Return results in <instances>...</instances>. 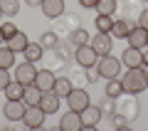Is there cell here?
Masks as SVG:
<instances>
[{
  "label": "cell",
  "mask_w": 148,
  "mask_h": 131,
  "mask_svg": "<svg viewBox=\"0 0 148 131\" xmlns=\"http://www.w3.org/2000/svg\"><path fill=\"white\" fill-rule=\"evenodd\" d=\"M40 45H42L45 50H57V45H59V35H57L54 30L42 32V37H40Z\"/></svg>",
  "instance_id": "484cf974"
},
{
  "label": "cell",
  "mask_w": 148,
  "mask_h": 131,
  "mask_svg": "<svg viewBox=\"0 0 148 131\" xmlns=\"http://www.w3.org/2000/svg\"><path fill=\"white\" fill-rule=\"evenodd\" d=\"M67 40H69V45H74V47H82V45H89V32L84 30V27H77V30H72L67 35Z\"/></svg>",
  "instance_id": "ffe728a7"
},
{
  "label": "cell",
  "mask_w": 148,
  "mask_h": 131,
  "mask_svg": "<svg viewBox=\"0 0 148 131\" xmlns=\"http://www.w3.org/2000/svg\"><path fill=\"white\" fill-rule=\"evenodd\" d=\"M131 27H136L128 17H119V20H114V27H111V35L119 37V40H126L128 32H131Z\"/></svg>",
  "instance_id": "ac0fdd59"
},
{
  "label": "cell",
  "mask_w": 148,
  "mask_h": 131,
  "mask_svg": "<svg viewBox=\"0 0 148 131\" xmlns=\"http://www.w3.org/2000/svg\"><path fill=\"white\" fill-rule=\"evenodd\" d=\"M59 129H62V131H82V129H84V121H82V111L69 109L67 114L59 119Z\"/></svg>",
  "instance_id": "30bf717a"
},
{
  "label": "cell",
  "mask_w": 148,
  "mask_h": 131,
  "mask_svg": "<svg viewBox=\"0 0 148 131\" xmlns=\"http://www.w3.org/2000/svg\"><path fill=\"white\" fill-rule=\"evenodd\" d=\"M42 94H45L42 89H37L35 84H30V87H25V97H22V101H25V106H35V104H40Z\"/></svg>",
  "instance_id": "cb8c5ba5"
},
{
  "label": "cell",
  "mask_w": 148,
  "mask_h": 131,
  "mask_svg": "<svg viewBox=\"0 0 148 131\" xmlns=\"http://www.w3.org/2000/svg\"><path fill=\"white\" fill-rule=\"evenodd\" d=\"M136 97L138 94H128V92H123V94L116 99V114H121L123 119H128V121H136L138 114H141V104H138Z\"/></svg>",
  "instance_id": "7a4b0ae2"
},
{
  "label": "cell",
  "mask_w": 148,
  "mask_h": 131,
  "mask_svg": "<svg viewBox=\"0 0 148 131\" xmlns=\"http://www.w3.org/2000/svg\"><path fill=\"white\" fill-rule=\"evenodd\" d=\"M0 10H3V15L15 17L20 12V0H0Z\"/></svg>",
  "instance_id": "4dcf8cb0"
},
{
  "label": "cell",
  "mask_w": 148,
  "mask_h": 131,
  "mask_svg": "<svg viewBox=\"0 0 148 131\" xmlns=\"http://www.w3.org/2000/svg\"><path fill=\"white\" fill-rule=\"evenodd\" d=\"M104 119V114H101L99 104H89L84 111H82V121H84V129H94L99 121Z\"/></svg>",
  "instance_id": "9a60e30c"
},
{
  "label": "cell",
  "mask_w": 148,
  "mask_h": 131,
  "mask_svg": "<svg viewBox=\"0 0 148 131\" xmlns=\"http://www.w3.org/2000/svg\"><path fill=\"white\" fill-rule=\"evenodd\" d=\"M0 27H3V35H5V42H8V40H10V37L17 32V27L12 25V22H0Z\"/></svg>",
  "instance_id": "d6a6232c"
},
{
  "label": "cell",
  "mask_w": 148,
  "mask_h": 131,
  "mask_svg": "<svg viewBox=\"0 0 148 131\" xmlns=\"http://www.w3.org/2000/svg\"><path fill=\"white\" fill-rule=\"evenodd\" d=\"M10 82H12V79H10V69H0V92L5 89Z\"/></svg>",
  "instance_id": "836d02e7"
},
{
  "label": "cell",
  "mask_w": 148,
  "mask_h": 131,
  "mask_svg": "<svg viewBox=\"0 0 148 131\" xmlns=\"http://www.w3.org/2000/svg\"><path fill=\"white\" fill-rule=\"evenodd\" d=\"M25 101L22 99H8L5 106H3V116H5L8 121H22V116H25Z\"/></svg>",
  "instance_id": "9c48e42d"
},
{
  "label": "cell",
  "mask_w": 148,
  "mask_h": 131,
  "mask_svg": "<svg viewBox=\"0 0 148 131\" xmlns=\"http://www.w3.org/2000/svg\"><path fill=\"white\" fill-rule=\"evenodd\" d=\"M128 124H131V121L123 119L121 114H114V116H111V126H114V129H126Z\"/></svg>",
  "instance_id": "1f68e13d"
},
{
  "label": "cell",
  "mask_w": 148,
  "mask_h": 131,
  "mask_svg": "<svg viewBox=\"0 0 148 131\" xmlns=\"http://www.w3.org/2000/svg\"><path fill=\"white\" fill-rule=\"evenodd\" d=\"M72 89H74V84L69 82V77H57V79H54V87H52V92H54V94H59L62 99H67Z\"/></svg>",
  "instance_id": "44dd1931"
},
{
  "label": "cell",
  "mask_w": 148,
  "mask_h": 131,
  "mask_svg": "<svg viewBox=\"0 0 148 131\" xmlns=\"http://www.w3.org/2000/svg\"><path fill=\"white\" fill-rule=\"evenodd\" d=\"M121 67H123L121 57H114V54H104V57H99V62H96V72L104 79L121 77Z\"/></svg>",
  "instance_id": "3957f363"
},
{
  "label": "cell",
  "mask_w": 148,
  "mask_h": 131,
  "mask_svg": "<svg viewBox=\"0 0 148 131\" xmlns=\"http://www.w3.org/2000/svg\"><path fill=\"white\" fill-rule=\"evenodd\" d=\"M106 97H114V99H119V97L123 94V82H121V77H114V79H106Z\"/></svg>",
  "instance_id": "7402d4cb"
},
{
  "label": "cell",
  "mask_w": 148,
  "mask_h": 131,
  "mask_svg": "<svg viewBox=\"0 0 148 131\" xmlns=\"http://www.w3.org/2000/svg\"><path fill=\"white\" fill-rule=\"evenodd\" d=\"M121 64L123 67H143V50H136L128 45L121 52Z\"/></svg>",
  "instance_id": "4fadbf2b"
},
{
  "label": "cell",
  "mask_w": 148,
  "mask_h": 131,
  "mask_svg": "<svg viewBox=\"0 0 148 131\" xmlns=\"http://www.w3.org/2000/svg\"><path fill=\"white\" fill-rule=\"evenodd\" d=\"M3 42H5V35H3V27H0V45H3Z\"/></svg>",
  "instance_id": "ab89813d"
},
{
  "label": "cell",
  "mask_w": 148,
  "mask_h": 131,
  "mask_svg": "<svg viewBox=\"0 0 148 131\" xmlns=\"http://www.w3.org/2000/svg\"><path fill=\"white\" fill-rule=\"evenodd\" d=\"M121 82L128 94H141L148 89V77L143 67H126V72H121Z\"/></svg>",
  "instance_id": "6da1fadb"
},
{
  "label": "cell",
  "mask_w": 148,
  "mask_h": 131,
  "mask_svg": "<svg viewBox=\"0 0 148 131\" xmlns=\"http://www.w3.org/2000/svg\"><path fill=\"white\" fill-rule=\"evenodd\" d=\"M0 17H3V10H0Z\"/></svg>",
  "instance_id": "b9f144b4"
},
{
  "label": "cell",
  "mask_w": 148,
  "mask_h": 131,
  "mask_svg": "<svg viewBox=\"0 0 148 131\" xmlns=\"http://www.w3.org/2000/svg\"><path fill=\"white\" fill-rule=\"evenodd\" d=\"M94 10L101 12V15H114V12L119 10V0H99Z\"/></svg>",
  "instance_id": "83f0119b"
},
{
  "label": "cell",
  "mask_w": 148,
  "mask_h": 131,
  "mask_svg": "<svg viewBox=\"0 0 148 131\" xmlns=\"http://www.w3.org/2000/svg\"><path fill=\"white\" fill-rule=\"evenodd\" d=\"M54 79H57V74H54V69H37V77H35V87L42 92H52L54 87Z\"/></svg>",
  "instance_id": "8fae6325"
},
{
  "label": "cell",
  "mask_w": 148,
  "mask_h": 131,
  "mask_svg": "<svg viewBox=\"0 0 148 131\" xmlns=\"http://www.w3.org/2000/svg\"><path fill=\"white\" fill-rule=\"evenodd\" d=\"M40 8H42V15L49 17V20H57V17H62L64 10H67L64 0H45Z\"/></svg>",
  "instance_id": "7c38bea8"
},
{
  "label": "cell",
  "mask_w": 148,
  "mask_h": 131,
  "mask_svg": "<svg viewBox=\"0 0 148 131\" xmlns=\"http://www.w3.org/2000/svg\"><path fill=\"white\" fill-rule=\"evenodd\" d=\"M143 69H146V77H148V64H143Z\"/></svg>",
  "instance_id": "60d3db41"
},
{
  "label": "cell",
  "mask_w": 148,
  "mask_h": 131,
  "mask_svg": "<svg viewBox=\"0 0 148 131\" xmlns=\"http://www.w3.org/2000/svg\"><path fill=\"white\" fill-rule=\"evenodd\" d=\"M45 0H25V5H30V8H40Z\"/></svg>",
  "instance_id": "74e56055"
},
{
  "label": "cell",
  "mask_w": 148,
  "mask_h": 131,
  "mask_svg": "<svg viewBox=\"0 0 148 131\" xmlns=\"http://www.w3.org/2000/svg\"><path fill=\"white\" fill-rule=\"evenodd\" d=\"M45 119H47V111H45L40 104H35V106H27V109H25L22 124H25L27 129H42V126H45Z\"/></svg>",
  "instance_id": "277c9868"
},
{
  "label": "cell",
  "mask_w": 148,
  "mask_h": 131,
  "mask_svg": "<svg viewBox=\"0 0 148 131\" xmlns=\"http://www.w3.org/2000/svg\"><path fill=\"white\" fill-rule=\"evenodd\" d=\"M128 45L131 47H136V50H146L148 47V32L143 30L141 25H136V27H131V32H128Z\"/></svg>",
  "instance_id": "5bb4252c"
},
{
  "label": "cell",
  "mask_w": 148,
  "mask_h": 131,
  "mask_svg": "<svg viewBox=\"0 0 148 131\" xmlns=\"http://www.w3.org/2000/svg\"><path fill=\"white\" fill-rule=\"evenodd\" d=\"M74 59H77V64H79L82 69H89V67H96L99 54L94 52L91 45H82V47H77V52H74Z\"/></svg>",
  "instance_id": "5b68a950"
},
{
  "label": "cell",
  "mask_w": 148,
  "mask_h": 131,
  "mask_svg": "<svg viewBox=\"0 0 148 131\" xmlns=\"http://www.w3.org/2000/svg\"><path fill=\"white\" fill-rule=\"evenodd\" d=\"M89 45L94 47V52L99 54V57L111 54V50H114V35H109V32H96V35L91 37Z\"/></svg>",
  "instance_id": "52a82bcc"
},
{
  "label": "cell",
  "mask_w": 148,
  "mask_h": 131,
  "mask_svg": "<svg viewBox=\"0 0 148 131\" xmlns=\"http://www.w3.org/2000/svg\"><path fill=\"white\" fill-rule=\"evenodd\" d=\"M77 27H82L79 25V17L77 15H62V17H57V25H54V32H72V30H77Z\"/></svg>",
  "instance_id": "e0dca14e"
},
{
  "label": "cell",
  "mask_w": 148,
  "mask_h": 131,
  "mask_svg": "<svg viewBox=\"0 0 148 131\" xmlns=\"http://www.w3.org/2000/svg\"><path fill=\"white\" fill-rule=\"evenodd\" d=\"M22 54H25V59H30V62H40V59H42V54H45V47H42V45H40V42H30V45H27V47H25V52H22Z\"/></svg>",
  "instance_id": "603a6c76"
},
{
  "label": "cell",
  "mask_w": 148,
  "mask_h": 131,
  "mask_svg": "<svg viewBox=\"0 0 148 131\" xmlns=\"http://www.w3.org/2000/svg\"><path fill=\"white\" fill-rule=\"evenodd\" d=\"M96 3H99V0H79L82 8H96Z\"/></svg>",
  "instance_id": "8d00e7d4"
},
{
  "label": "cell",
  "mask_w": 148,
  "mask_h": 131,
  "mask_svg": "<svg viewBox=\"0 0 148 131\" xmlns=\"http://www.w3.org/2000/svg\"><path fill=\"white\" fill-rule=\"evenodd\" d=\"M143 3H148V0H143Z\"/></svg>",
  "instance_id": "7bdbcfd3"
},
{
  "label": "cell",
  "mask_w": 148,
  "mask_h": 131,
  "mask_svg": "<svg viewBox=\"0 0 148 131\" xmlns=\"http://www.w3.org/2000/svg\"><path fill=\"white\" fill-rule=\"evenodd\" d=\"M15 67V52H12L10 47H0V69H10Z\"/></svg>",
  "instance_id": "4316f807"
},
{
  "label": "cell",
  "mask_w": 148,
  "mask_h": 131,
  "mask_svg": "<svg viewBox=\"0 0 148 131\" xmlns=\"http://www.w3.org/2000/svg\"><path fill=\"white\" fill-rule=\"evenodd\" d=\"M27 45H30V40H27V35H25V32H20V30H17L10 40H8V47H10L15 54H17V52H25Z\"/></svg>",
  "instance_id": "d6986e66"
},
{
  "label": "cell",
  "mask_w": 148,
  "mask_h": 131,
  "mask_svg": "<svg viewBox=\"0 0 148 131\" xmlns=\"http://www.w3.org/2000/svg\"><path fill=\"white\" fill-rule=\"evenodd\" d=\"M99 109H101V114H104V116H109V119H111V116L116 114V99L104 94V99L99 101Z\"/></svg>",
  "instance_id": "f546056e"
},
{
  "label": "cell",
  "mask_w": 148,
  "mask_h": 131,
  "mask_svg": "<svg viewBox=\"0 0 148 131\" xmlns=\"http://www.w3.org/2000/svg\"><path fill=\"white\" fill-rule=\"evenodd\" d=\"M94 25H96V32H111V27H114V15H96V20H94Z\"/></svg>",
  "instance_id": "f1b7e54d"
},
{
  "label": "cell",
  "mask_w": 148,
  "mask_h": 131,
  "mask_svg": "<svg viewBox=\"0 0 148 131\" xmlns=\"http://www.w3.org/2000/svg\"><path fill=\"white\" fill-rule=\"evenodd\" d=\"M67 104H69V109H74V111H84L86 106L91 104L89 92H86L84 87H74V89L69 92V97H67Z\"/></svg>",
  "instance_id": "8992f818"
},
{
  "label": "cell",
  "mask_w": 148,
  "mask_h": 131,
  "mask_svg": "<svg viewBox=\"0 0 148 131\" xmlns=\"http://www.w3.org/2000/svg\"><path fill=\"white\" fill-rule=\"evenodd\" d=\"M84 77H86V82H89V84H94L96 79H99V72H96V67H89V69H84Z\"/></svg>",
  "instance_id": "d590c367"
},
{
  "label": "cell",
  "mask_w": 148,
  "mask_h": 131,
  "mask_svg": "<svg viewBox=\"0 0 148 131\" xmlns=\"http://www.w3.org/2000/svg\"><path fill=\"white\" fill-rule=\"evenodd\" d=\"M3 92H5V99H22V97H25V84H20L17 79H12Z\"/></svg>",
  "instance_id": "d4e9b609"
},
{
  "label": "cell",
  "mask_w": 148,
  "mask_h": 131,
  "mask_svg": "<svg viewBox=\"0 0 148 131\" xmlns=\"http://www.w3.org/2000/svg\"><path fill=\"white\" fill-rule=\"evenodd\" d=\"M143 64H148V47H146V52H143Z\"/></svg>",
  "instance_id": "f35d334b"
},
{
  "label": "cell",
  "mask_w": 148,
  "mask_h": 131,
  "mask_svg": "<svg viewBox=\"0 0 148 131\" xmlns=\"http://www.w3.org/2000/svg\"><path fill=\"white\" fill-rule=\"evenodd\" d=\"M35 77H37V67H35V62H30V59H25V62H20L15 67V79L20 84H25V87L35 84Z\"/></svg>",
  "instance_id": "ba28073f"
},
{
  "label": "cell",
  "mask_w": 148,
  "mask_h": 131,
  "mask_svg": "<svg viewBox=\"0 0 148 131\" xmlns=\"http://www.w3.org/2000/svg\"><path fill=\"white\" fill-rule=\"evenodd\" d=\"M59 104H62V97L54 94V92H45L42 99H40V106H42L47 114H57V111H59Z\"/></svg>",
  "instance_id": "2e32d148"
},
{
  "label": "cell",
  "mask_w": 148,
  "mask_h": 131,
  "mask_svg": "<svg viewBox=\"0 0 148 131\" xmlns=\"http://www.w3.org/2000/svg\"><path fill=\"white\" fill-rule=\"evenodd\" d=\"M138 25H141L143 30L148 32V8H143V10L138 12Z\"/></svg>",
  "instance_id": "e575fe53"
}]
</instances>
